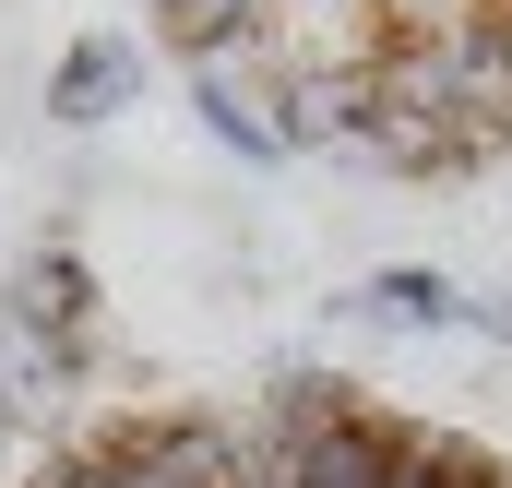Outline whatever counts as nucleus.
I'll return each mask as SVG.
<instances>
[{
  "label": "nucleus",
  "instance_id": "nucleus-1",
  "mask_svg": "<svg viewBox=\"0 0 512 488\" xmlns=\"http://www.w3.org/2000/svg\"><path fill=\"white\" fill-rule=\"evenodd\" d=\"M96 310H108V274H96V250L72 239H36L0 262V334H24V346H96Z\"/></svg>",
  "mask_w": 512,
  "mask_h": 488
},
{
  "label": "nucleus",
  "instance_id": "nucleus-2",
  "mask_svg": "<svg viewBox=\"0 0 512 488\" xmlns=\"http://www.w3.org/2000/svg\"><path fill=\"white\" fill-rule=\"evenodd\" d=\"M382 0H262V24L227 48V60H251V72H358V60H382Z\"/></svg>",
  "mask_w": 512,
  "mask_h": 488
},
{
  "label": "nucleus",
  "instance_id": "nucleus-3",
  "mask_svg": "<svg viewBox=\"0 0 512 488\" xmlns=\"http://www.w3.org/2000/svg\"><path fill=\"white\" fill-rule=\"evenodd\" d=\"M143 84H155V48L120 36V24H84L60 60H48V84H36V120L48 131H108L143 108Z\"/></svg>",
  "mask_w": 512,
  "mask_h": 488
},
{
  "label": "nucleus",
  "instance_id": "nucleus-4",
  "mask_svg": "<svg viewBox=\"0 0 512 488\" xmlns=\"http://www.w3.org/2000/svg\"><path fill=\"white\" fill-rule=\"evenodd\" d=\"M358 417V393H346V369L322 358V346H274L251 381V429L274 441V453H310L322 429H346Z\"/></svg>",
  "mask_w": 512,
  "mask_h": 488
},
{
  "label": "nucleus",
  "instance_id": "nucleus-5",
  "mask_svg": "<svg viewBox=\"0 0 512 488\" xmlns=\"http://www.w3.org/2000/svg\"><path fill=\"white\" fill-rule=\"evenodd\" d=\"M262 96H274L286 155H346V143L370 131V108H382L370 60H358V72H262Z\"/></svg>",
  "mask_w": 512,
  "mask_h": 488
},
{
  "label": "nucleus",
  "instance_id": "nucleus-6",
  "mask_svg": "<svg viewBox=\"0 0 512 488\" xmlns=\"http://www.w3.org/2000/svg\"><path fill=\"white\" fill-rule=\"evenodd\" d=\"M453 310H465V274L441 262H370L334 298V322H370V334H453Z\"/></svg>",
  "mask_w": 512,
  "mask_h": 488
},
{
  "label": "nucleus",
  "instance_id": "nucleus-7",
  "mask_svg": "<svg viewBox=\"0 0 512 488\" xmlns=\"http://www.w3.org/2000/svg\"><path fill=\"white\" fill-rule=\"evenodd\" d=\"M191 120L215 131L239 167H286V131H274V96H262L251 60H191Z\"/></svg>",
  "mask_w": 512,
  "mask_h": 488
},
{
  "label": "nucleus",
  "instance_id": "nucleus-8",
  "mask_svg": "<svg viewBox=\"0 0 512 488\" xmlns=\"http://www.w3.org/2000/svg\"><path fill=\"white\" fill-rule=\"evenodd\" d=\"M393 453H405V417L358 405L346 429H322L310 453H286V488H393Z\"/></svg>",
  "mask_w": 512,
  "mask_h": 488
},
{
  "label": "nucleus",
  "instance_id": "nucleus-9",
  "mask_svg": "<svg viewBox=\"0 0 512 488\" xmlns=\"http://www.w3.org/2000/svg\"><path fill=\"white\" fill-rule=\"evenodd\" d=\"M393 488H512V453L465 441V429H417L405 417V453H393Z\"/></svg>",
  "mask_w": 512,
  "mask_h": 488
},
{
  "label": "nucleus",
  "instance_id": "nucleus-10",
  "mask_svg": "<svg viewBox=\"0 0 512 488\" xmlns=\"http://www.w3.org/2000/svg\"><path fill=\"white\" fill-rule=\"evenodd\" d=\"M143 24H155L179 60H227V48L262 24V0H143Z\"/></svg>",
  "mask_w": 512,
  "mask_h": 488
},
{
  "label": "nucleus",
  "instance_id": "nucleus-11",
  "mask_svg": "<svg viewBox=\"0 0 512 488\" xmlns=\"http://www.w3.org/2000/svg\"><path fill=\"white\" fill-rule=\"evenodd\" d=\"M12 488H108V441H96V429H72V441L24 453V477H12Z\"/></svg>",
  "mask_w": 512,
  "mask_h": 488
},
{
  "label": "nucleus",
  "instance_id": "nucleus-12",
  "mask_svg": "<svg viewBox=\"0 0 512 488\" xmlns=\"http://www.w3.org/2000/svg\"><path fill=\"white\" fill-rule=\"evenodd\" d=\"M453 334H477V346H512V286H501V274H477V286H465Z\"/></svg>",
  "mask_w": 512,
  "mask_h": 488
},
{
  "label": "nucleus",
  "instance_id": "nucleus-13",
  "mask_svg": "<svg viewBox=\"0 0 512 488\" xmlns=\"http://www.w3.org/2000/svg\"><path fill=\"white\" fill-rule=\"evenodd\" d=\"M453 12H477V0H382V24L405 36V24H453Z\"/></svg>",
  "mask_w": 512,
  "mask_h": 488
},
{
  "label": "nucleus",
  "instance_id": "nucleus-14",
  "mask_svg": "<svg viewBox=\"0 0 512 488\" xmlns=\"http://www.w3.org/2000/svg\"><path fill=\"white\" fill-rule=\"evenodd\" d=\"M12 441H24V405H12V393H0V465H12Z\"/></svg>",
  "mask_w": 512,
  "mask_h": 488
},
{
  "label": "nucleus",
  "instance_id": "nucleus-15",
  "mask_svg": "<svg viewBox=\"0 0 512 488\" xmlns=\"http://www.w3.org/2000/svg\"><path fill=\"white\" fill-rule=\"evenodd\" d=\"M501 48H512V0H501Z\"/></svg>",
  "mask_w": 512,
  "mask_h": 488
}]
</instances>
